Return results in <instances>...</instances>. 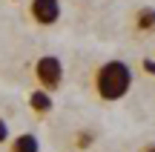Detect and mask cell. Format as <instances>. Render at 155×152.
<instances>
[{
  "label": "cell",
  "instance_id": "6da1fadb",
  "mask_svg": "<svg viewBox=\"0 0 155 152\" xmlns=\"http://www.w3.org/2000/svg\"><path fill=\"white\" fill-rule=\"evenodd\" d=\"M132 86V69L124 60H104L98 69L92 72V89L95 98L104 103H115Z\"/></svg>",
  "mask_w": 155,
  "mask_h": 152
},
{
  "label": "cell",
  "instance_id": "7a4b0ae2",
  "mask_svg": "<svg viewBox=\"0 0 155 152\" xmlns=\"http://www.w3.org/2000/svg\"><path fill=\"white\" fill-rule=\"evenodd\" d=\"M32 75H35V80H38L40 89L58 92L63 86V63H61V57H55V55L38 57L35 66H32Z\"/></svg>",
  "mask_w": 155,
  "mask_h": 152
},
{
  "label": "cell",
  "instance_id": "3957f363",
  "mask_svg": "<svg viewBox=\"0 0 155 152\" xmlns=\"http://www.w3.org/2000/svg\"><path fill=\"white\" fill-rule=\"evenodd\" d=\"M29 17L38 26H55L61 20V0H29Z\"/></svg>",
  "mask_w": 155,
  "mask_h": 152
},
{
  "label": "cell",
  "instance_id": "277c9868",
  "mask_svg": "<svg viewBox=\"0 0 155 152\" xmlns=\"http://www.w3.org/2000/svg\"><path fill=\"white\" fill-rule=\"evenodd\" d=\"M29 109H32L38 118H46V115L55 109V101H52V95L46 89H35L32 95H29Z\"/></svg>",
  "mask_w": 155,
  "mask_h": 152
},
{
  "label": "cell",
  "instance_id": "5b68a950",
  "mask_svg": "<svg viewBox=\"0 0 155 152\" xmlns=\"http://www.w3.org/2000/svg\"><path fill=\"white\" fill-rule=\"evenodd\" d=\"M132 23H135V32L152 34V32H155V9H152V6L138 9V11H135V17H132Z\"/></svg>",
  "mask_w": 155,
  "mask_h": 152
},
{
  "label": "cell",
  "instance_id": "8992f818",
  "mask_svg": "<svg viewBox=\"0 0 155 152\" xmlns=\"http://www.w3.org/2000/svg\"><path fill=\"white\" fill-rule=\"evenodd\" d=\"M9 152H40V144H38V138H35L32 132H23V135L12 138Z\"/></svg>",
  "mask_w": 155,
  "mask_h": 152
},
{
  "label": "cell",
  "instance_id": "52a82bcc",
  "mask_svg": "<svg viewBox=\"0 0 155 152\" xmlns=\"http://www.w3.org/2000/svg\"><path fill=\"white\" fill-rule=\"evenodd\" d=\"M141 66H144V72H147V75H155V60L144 57V60H141Z\"/></svg>",
  "mask_w": 155,
  "mask_h": 152
},
{
  "label": "cell",
  "instance_id": "ba28073f",
  "mask_svg": "<svg viewBox=\"0 0 155 152\" xmlns=\"http://www.w3.org/2000/svg\"><path fill=\"white\" fill-rule=\"evenodd\" d=\"M9 141V126H6V121L0 118V144H6Z\"/></svg>",
  "mask_w": 155,
  "mask_h": 152
},
{
  "label": "cell",
  "instance_id": "9c48e42d",
  "mask_svg": "<svg viewBox=\"0 0 155 152\" xmlns=\"http://www.w3.org/2000/svg\"><path fill=\"white\" fill-rule=\"evenodd\" d=\"M141 152H155V144H147V147L141 149Z\"/></svg>",
  "mask_w": 155,
  "mask_h": 152
},
{
  "label": "cell",
  "instance_id": "30bf717a",
  "mask_svg": "<svg viewBox=\"0 0 155 152\" xmlns=\"http://www.w3.org/2000/svg\"><path fill=\"white\" fill-rule=\"evenodd\" d=\"M12 3H17V0H12Z\"/></svg>",
  "mask_w": 155,
  "mask_h": 152
}]
</instances>
